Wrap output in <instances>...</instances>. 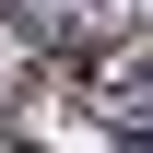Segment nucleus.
I'll return each mask as SVG.
<instances>
[{
  "label": "nucleus",
  "mask_w": 153,
  "mask_h": 153,
  "mask_svg": "<svg viewBox=\"0 0 153 153\" xmlns=\"http://www.w3.org/2000/svg\"><path fill=\"white\" fill-rule=\"evenodd\" d=\"M118 94H141V106H153V59H118Z\"/></svg>",
  "instance_id": "nucleus-1"
}]
</instances>
